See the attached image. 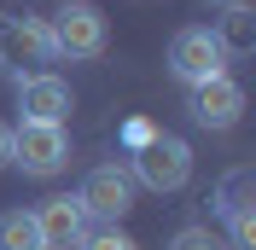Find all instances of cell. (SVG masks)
Returning a JSON list of instances; mask_svg holds the SVG:
<instances>
[{"instance_id":"8992f818","label":"cell","mask_w":256,"mask_h":250,"mask_svg":"<svg viewBox=\"0 0 256 250\" xmlns=\"http://www.w3.org/2000/svg\"><path fill=\"white\" fill-rule=\"evenodd\" d=\"M186 110H192V122L198 128H210V134H222V128H233L244 116V88L233 76H210V82H198V88H186Z\"/></svg>"},{"instance_id":"e0dca14e","label":"cell","mask_w":256,"mask_h":250,"mask_svg":"<svg viewBox=\"0 0 256 250\" xmlns=\"http://www.w3.org/2000/svg\"><path fill=\"white\" fill-rule=\"evenodd\" d=\"M216 6H233V0H216Z\"/></svg>"},{"instance_id":"3957f363","label":"cell","mask_w":256,"mask_h":250,"mask_svg":"<svg viewBox=\"0 0 256 250\" xmlns=\"http://www.w3.org/2000/svg\"><path fill=\"white\" fill-rule=\"evenodd\" d=\"M52 58H58V41H52L47 18H0V64L30 76V70H47Z\"/></svg>"},{"instance_id":"5bb4252c","label":"cell","mask_w":256,"mask_h":250,"mask_svg":"<svg viewBox=\"0 0 256 250\" xmlns=\"http://www.w3.org/2000/svg\"><path fill=\"white\" fill-rule=\"evenodd\" d=\"M76 250H140V244H134V238L111 221V227H88V238H82Z\"/></svg>"},{"instance_id":"7a4b0ae2","label":"cell","mask_w":256,"mask_h":250,"mask_svg":"<svg viewBox=\"0 0 256 250\" xmlns=\"http://www.w3.org/2000/svg\"><path fill=\"white\" fill-rule=\"evenodd\" d=\"M12 163L24 174H35V180L58 174L64 163H70V134H64V122H35V116H24V122L12 128Z\"/></svg>"},{"instance_id":"9a60e30c","label":"cell","mask_w":256,"mask_h":250,"mask_svg":"<svg viewBox=\"0 0 256 250\" xmlns=\"http://www.w3.org/2000/svg\"><path fill=\"white\" fill-rule=\"evenodd\" d=\"M169 250H227V238L210 233V227H180V233L169 238Z\"/></svg>"},{"instance_id":"52a82bcc","label":"cell","mask_w":256,"mask_h":250,"mask_svg":"<svg viewBox=\"0 0 256 250\" xmlns=\"http://www.w3.org/2000/svg\"><path fill=\"white\" fill-rule=\"evenodd\" d=\"M222 70H227V58H222V47H216L210 30H180L175 41H169V76H175L180 88H198V82L222 76Z\"/></svg>"},{"instance_id":"4fadbf2b","label":"cell","mask_w":256,"mask_h":250,"mask_svg":"<svg viewBox=\"0 0 256 250\" xmlns=\"http://www.w3.org/2000/svg\"><path fill=\"white\" fill-rule=\"evenodd\" d=\"M227 250H256V210H233L227 216Z\"/></svg>"},{"instance_id":"ba28073f","label":"cell","mask_w":256,"mask_h":250,"mask_svg":"<svg viewBox=\"0 0 256 250\" xmlns=\"http://www.w3.org/2000/svg\"><path fill=\"white\" fill-rule=\"evenodd\" d=\"M76 198L88 204V216L122 221L128 210H134V174H128L122 163H99V169H88V180H82Z\"/></svg>"},{"instance_id":"7c38bea8","label":"cell","mask_w":256,"mask_h":250,"mask_svg":"<svg viewBox=\"0 0 256 250\" xmlns=\"http://www.w3.org/2000/svg\"><path fill=\"white\" fill-rule=\"evenodd\" d=\"M244 204H250V169H233L222 186H216V210L233 216V210H244Z\"/></svg>"},{"instance_id":"30bf717a","label":"cell","mask_w":256,"mask_h":250,"mask_svg":"<svg viewBox=\"0 0 256 250\" xmlns=\"http://www.w3.org/2000/svg\"><path fill=\"white\" fill-rule=\"evenodd\" d=\"M210 35H216L222 58H250V52H256V18H250V6H244V0H233Z\"/></svg>"},{"instance_id":"2e32d148","label":"cell","mask_w":256,"mask_h":250,"mask_svg":"<svg viewBox=\"0 0 256 250\" xmlns=\"http://www.w3.org/2000/svg\"><path fill=\"white\" fill-rule=\"evenodd\" d=\"M6 163H12V128L0 122V169H6Z\"/></svg>"},{"instance_id":"6da1fadb","label":"cell","mask_w":256,"mask_h":250,"mask_svg":"<svg viewBox=\"0 0 256 250\" xmlns=\"http://www.w3.org/2000/svg\"><path fill=\"white\" fill-rule=\"evenodd\" d=\"M128 174H134V186H146V192H180L192 180V146L180 140V134H158V128H152V134L134 146Z\"/></svg>"},{"instance_id":"277c9868","label":"cell","mask_w":256,"mask_h":250,"mask_svg":"<svg viewBox=\"0 0 256 250\" xmlns=\"http://www.w3.org/2000/svg\"><path fill=\"white\" fill-rule=\"evenodd\" d=\"M47 30L58 41V58H99L105 52V12L88 0H64Z\"/></svg>"},{"instance_id":"8fae6325","label":"cell","mask_w":256,"mask_h":250,"mask_svg":"<svg viewBox=\"0 0 256 250\" xmlns=\"http://www.w3.org/2000/svg\"><path fill=\"white\" fill-rule=\"evenodd\" d=\"M0 250H41V227L30 210H6L0 216Z\"/></svg>"},{"instance_id":"5b68a950","label":"cell","mask_w":256,"mask_h":250,"mask_svg":"<svg viewBox=\"0 0 256 250\" xmlns=\"http://www.w3.org/2000/svg\"><path fill=\"white\" fill-rule=\"evenodd\" d=\"M30 216H35V227H41V250H76L82 238H88V227H94V216H88V204H82L76 192L41 198Z\"/></svg>"},{"instance_id":"9c48e42d","label":"cell","mask_w":256,"mask_h":250,"mask_svg":"<svg viewBox=\"0 0 256 250\" xmlns=\"http://www.w3.org/2000/svg\"><path fill=\"white\" fill-rule=\"evenodd\" d=\"M70 82L52 76V70H30V76H18V110L35 116V122H64L70 116Z\"/></svg>"}]
</instances>
